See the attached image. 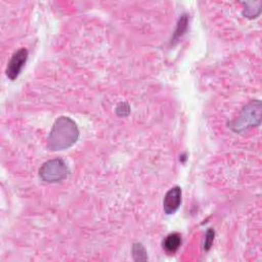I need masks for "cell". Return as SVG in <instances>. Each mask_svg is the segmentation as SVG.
<instances>
[{
    "mask_svg": "<svg viewBox=\"0 0 262 262\" xmlns=\"http://www.w3.org/2000/svg\"><path fill=\"white\" fill-rule=\"evenodd\" d=\"M79 138V129L69 117H60L56 120L47 137V147L57 152L71 148Z\"/></svg>",
    "mask_w": 262,
    "mask_h": 262,
    "instance_id": "1",
    "label": "cell"
},
{
    "mask_svg": "<svg viewBox=\"0 0 262 262\" xmlns=\"http://www.w3.org/2000/svg\"><path fill=\"white\" fill-rule=\"evenodd\" d=\"M262 103L259 99H253L243 108L235 119L229 122V128L234 133H244L249 129L258 127L261 124Z\"/></svg>",
    "mask_w": 262,
    "mask_h": 262,
    "instance_id": "2",
    "label": "cell"
},
{
    "mask_svg": "<svg viewBox=\"0 0 262 262\" xmlns=\"http://www.w3.org/2000/svg\"><path fill=\"white\" fill-rule=\"evenodd\" d=\"M70 175V168L63 159L56 158L46 161L39 169V177L43 181L56 183L65 180Z\"/></svg>",
    "mask_w": 262,
    "mask_h": 262,
    "instance_id": "3",
    "label": "cell"
},
{
    "mask_svg": "<svg viewBox=\"0 0 262 262\" xmlns=\"http://www.w3.org/2000/svg\"><path fill=\"white\" fill-rule=\"evenodd\" d=\"M27 60H28V50L26 48H20L14 55H12L5 70V74L8 79L10 80L17 79L20 73L22 72L24 66L26 65V63H27Z\"/></svg>",
    "mask_w": 262,
    "mask_h": 262,
    "instance_id": "4",
    "label": "cell"
},
{
    "mask_svg": "<svg viewBox=\"0 0 262 262\" xmlns=\"http://www.w3.org/2000/svg\"><path fill=\"white\" fill-rule=\"evenodd\" d=\"M181 196L182 191L178 186L173 187L166 193L163 200V209L167 215L173 214L178 210L181 204Z\"/></svg>",
    "mask_w": 262,
    "mask_h": 262,
    "instance_id": "5",
    "label": "cell"
},
{
    "mask_svg": "<svg viewBox=\"0 0 262 262\" xmlns=\"http://www.w3.org/2000/svg\"><path fill=\"white\" fill-rule=\"evenodd\" d=\"M181 235L178 232H172L168 234L163 242V248L169 254H174L181 245Z\"/></svg>",
    "mask_w": 262,
    "mask_h": 262,
    "instance_id": "6",
    "label": "cell"
},
{
    "mask_svg": "<svg viewBox=\"0 0 262 262\" xmlns=\"http://www.w3.org/2000/svg\"><path fill=\"white\" fill-rule=\"evenodd\" d=\"M262 1H249L245 3L243 9V16L247 19H256L261 12Z\"/></svg>",
    "mask_w": 262,
    "mask_h": 262,
    "instance_id": "7",
    "label": "cell"
},
{
    "mask_svg": "<svg viewBox=\"0 0 262 262\" xmlns=\"http://www.w3.org/2000/svg\"><path fill=\"white\" fill-rule=\"evenodd\" d=\"M188 25H189V16L187 14L182 15L178 20L176 29H175L173 37L171 39V43L177 42V40H179V39L183 36V34L186 33V31L188 29Z\"/></svg>",
    "mask_w": 262,
    "mask_h": 262,
    "instance_id": "8",
    "label": "cell"
},
{
    "mask_svg": "<svg viewBox=\"0 0 262 262\" xmlns=\"http://www.w3.org/2000/svg\"><path fill=\"white\" fill-rule=\"evenodd\" d=\"M132 257L134 261H147L148 258V253L145 246L141 243H134L132 246Z\"/></svg>",
    "mask_w": 262,
    "mask_h": 262,
    "instance_id": "9",
    "label": "cell"
},
{
    "mask_svg": "<svg viewBox=\"0 0 262 262\" xmlns=\"http://www.w3.org/2000/svg\"><path fill=\"white\" fill-rule=\"evenodd\" d=\"M214 237H215V231L212 229H209L205 234V242H204V250L205 251L210 250V248H211L213 241H214Z\"/></svg>",
    "mask_w": 262,
    "mask_h": 262,
    "instance_id": "10",
    "label": "cell"
},
{
    "mask_svg": "<svg viewBox=\"0 0 262 262\" xmlns=\"http://www.w3.org/2000/svg\"><path fill=\"white\" fill-rule=\"evenodd\" d=\"M116 114L119 116V117H126L129 115L130 113V107L127 102H120L118 104L116 110H115Z\"/></svg>",
    "mask_w": 262,
    "mask_h": 262,
    "instance_id": "11",
    "label": "cell"
}]
</instances>
